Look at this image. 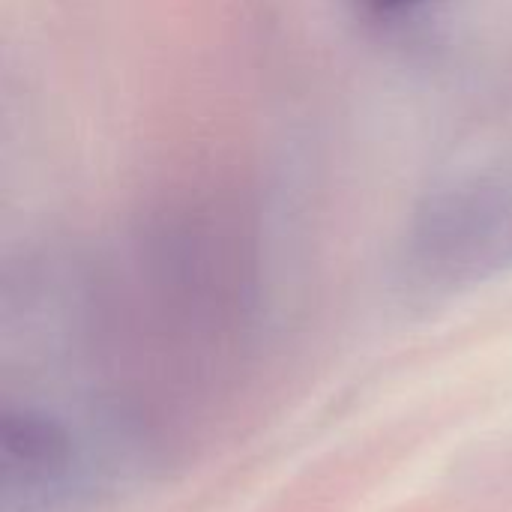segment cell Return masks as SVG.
<instances>
[{"label": "cell", "mask_w": 512, "mask_h": 512, "mask_svg": "<svg viewBox=\"0 0 512 512\" xmlns=\"http://www.w3.org/2000/svg\"><path fill=\"white\" fill-rule=\"evenodd\" d=\"M363 3L378 15H396V12H405V9H411V6H417L423 0H363Z\"/></svg>", "instance_id": "1"}]
</instances>
